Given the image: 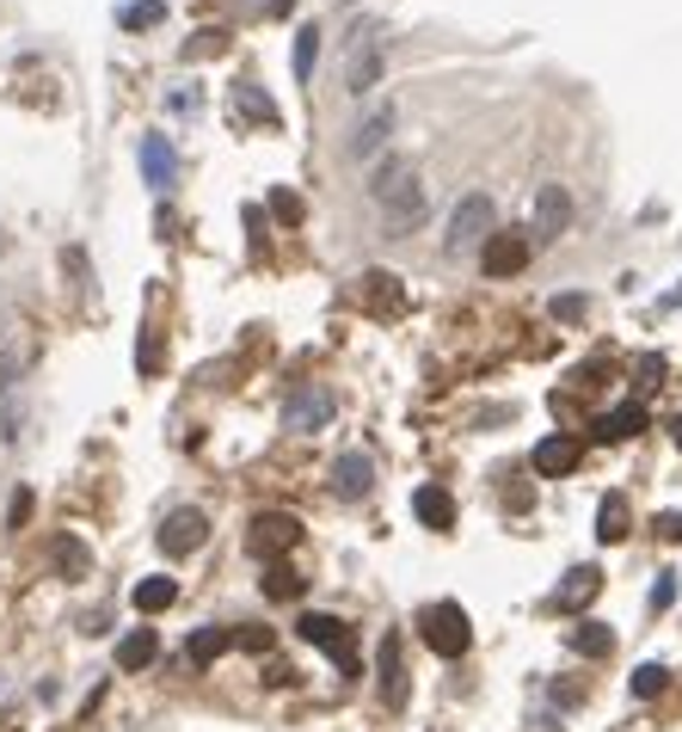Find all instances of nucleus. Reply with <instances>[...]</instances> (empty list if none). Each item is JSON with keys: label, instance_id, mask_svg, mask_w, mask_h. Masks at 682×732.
I'll use <instances>...</instances> for the list:
<instances>
[{"label": "nucleus", "instance_id": "7", "mask_svg": "<svg viewBox=\"0 0 682 732\" xmlns=\"http://www.w3.org/2000/svg\"><path fill=\"white\" fill-rule=\"evenodd\" d=\"M209 542V517L197 511V505H179V511H167V523H160V554H197V548Z\"/></svg>", "mask_w": 682, "mask_h": 732}, {"label": "nucleus", "instance_id": "24", "mask_svg": "<svg viewBox=\"0 0 682 732\" xmlns=\"http://www.w3.org/2000/svg\"><path fill=\"white\" fill-rule=\"evenodd\" d=\"M49 561H56V573H62V578H87L93 554H87V542H80V536H56V548H49Z\"/></svg>", "mask_w": 682, "mask_h": 732}, {"label": "nucleus", "instance_id": "16", "mask_svg": "<svg viewBox=\"0 0 682 732\" xmlns=\"http://www.w3.org/2000/svg\"><path fill=\"white\" fill-rule=\"evenodd\" d=\"M394 136V105H375L370 117L357 124V136H351V155L357 160H370V155H382V142Z\"/></svg>", "mask_w": 682, "mask_h": 732}, {"label": "nucleus", "instance_id": "31", "mask_svg": "<svg viewBox=\"0 0 682 732\" xmlns=\"http://www.w3.org/2000/svg\"><path fill=\"white\" fill-rule=\"evenodd\" d=\"M271 216H277V222H289V228H295V222H302V198H295L289 185H277V191H271Z\"/></svg>", "mask_w": 682, "mask_h": 732}, {"label": "nucleus", "instance_id": "37", "mask_svg": "<svg viewBox=\"0 0 682 732\" xmlns=\"http://www.w3.org/2000/svg\"><path fill=\"white\" fill-rule=\"evenodd\" d=\"M651 530H658V542H682V511H664Z\"/></svg>", "mask_w": 682, "mask_h": 732}, {"label": "nucleus", "instance_id": "34", "mask_svg": "<svg viewBox=\"0 0 682 732\" xmlns=\"http://www.w3.org/2000/svg\"><path fill=\"white\" fill-rule=\"evenodd\" d=\"M160 13H167L160 0H136V7H124V25H129V32H141V25H155Z\"/></svg>", "mask_w": 682, "mask_h": 732}, {"label": "nucleus", "instance_id": "1", "mask_svg": "<svg viewBox=\"0 0 682 732\" xmlns=\"http://www.w3.org/2000/svg\"><path fill=\"white\" fill-rule=\"evenodd\" d=\"M370 198H375L382 228H388L394 240L419 234L424 216H431V198H424V185H419V167H412V160H400V155H388L382 167L370 172Z\"/></svg>", "mask_w": 682, "mask_h": 732}, {"label": "nucleus", "instance_id": "13", "mask_svg": "<svg viewBox=\"0 0 682 732\" xmlns=\"http://www.w3.org/2000/svg\"><path fill=\"white\" fill-rule=\"evenodd\" d=\"M141 179L155 191H167L172 179H179V155H172L167 136H141Z\"/></svg>", "mask_w": 682, "mask_h": 732}, {"label": "nucleus", "instance_id": "25", "mask_svg": "<svg viewBox=\"0 0 682 732\" xmlns=\"http://www.w3.org/2000/svg\"><path fill=\"white\" fill-rule=\"evenodd\" d=\"M566 646L584 653V658H609V653H615V634H609L603 622H578L572 634H566Z\"/></svg>", "mask_w": 682, "mask_h": 732}, {"label": "nucleus", "instance_id": "23", "mask_svg": "<svg viewBox=\"0 0 682 732\" xmlns=\"http://www.w3.org/2000/svg\"><path fill=\"white\" fill-rule=\"evenodd\" d=\"M129 604H136L141 616H160V609L179 604V578H141L136 592H129Z\"/></svg>", "mask_w": 682, "mask_h": 732}, {"label": "nucleus", "instance_id": "35", "mask_svg": "<svg viewBox=\"0 0 682 732\" xmlns=\"http://www.w3.org/2000/svg\"><path fill=\"white\" fill-rule=\"evenodd\" d=\"M0 437H7V443L19 437V394L13 388H0Z\"/></svg>", "mask_w": 682, "mask_h": 732}, {"label": "nucleus", "instance_id": "12", "mask_svg": "<svg viewBox=\"0 0 682 732\" xmlns=\"http://www.w3.org/2000/svg\"><path fill=\"white\" fill-rule=\"evenodd\" d=\"M584 462V443H578L572 431H554L535 443V474H547V481H559V474H572V468Z\"/></svg>", "mask_w": 682, "mask_h": 732}, {"label": "nucleus", "instance_id": "21", "mask_svg": "<svg viewBox=\"0 0 682 732\" xmlns=\"http://www.w3.org/2000/svg\"><path fill=\"white\" fill-rule=\"evenodd\" d=\"M228 646H234V628H197V634L185 640V658L203 671V665H216V658L228 653Z\"/></svg>", "mask_w": 682, "mask_h": 732}, {"label": "nucleus", "instance_id": "20", "mask_svg": "<svg viewBox=\"0 0 682 732\" xmlns=\"http://www.w3.org/2000/svg\"><path fill=\"white\" fill-rule=\"evenodd\" d=\"M596 542H627V493H603V505H596Z\"/></svg>", "mask_w": 682, "mask_h": 732}, {"label": "nucleus", "instance_id": "2", "mask_svg": "<svg viewBox=\"0 0 682 732\" xmlns=\"http://www.w3.org/2000/svg\"><path fill=\"white\" fill-rule=\"evenodd\" d=\"M382 68H388V37H382V25L375 19H363L357 32H351V63H344V93H375V80H382Z\"/></svg>", "mask_w": 682, "mask_h": 732}, {"label": "nucleus", "instance_id": "26", "mask_svg": "<svg viewBox=\"0 0 682 732\" xmlns=\"http://www.w3.org/2000/svg\"><path fill=\"white\" fill-rule=\"evenodd\" d=\"M314 56H320V32L302 25V32H295V80H314Z\"/></svg>", "mask_w": 682, "mask_h": 732}, {"label": "nucleus", "instance_id": "11", "mask_svg": "<svg viewBox=\"0 0 682 732\" xmlns=\"http://www.w3.org/2000/svg\"><path fill=\"white\" fill-rule=\"evenodd\" d=\"M302 542V523L289 511H259L252 517V554H289Z\"/></svg>", "mask_w": 682, "mask_h": 732}, {"label": "nucleus", "instance_id": "18", "mask_svg": "<svg viewBox=\"0 0 682 732\" xmlns=\"http://www.w3.org/2000/svg\"><path fill=\"white\" fill-rule=\"evenodd\" d=\"M596 592H603V566H572L566 585L554 592V609H578V604H590Z\"/></svg>", "mask_w": 682, "mask_h": 732}, {"label": "nucleus", "instance_id": "28", "mask_svg": "<svg viewBox=\"0 0 682 732\" xmlns=\"http://www.w3.org/2000/svg\"><path fill=\"white\" fill-rule=\"evenodd\" d=\"M234 111H247V117H259V124H277V105H271L259 87H240V93H234Z\"/></svg>", "mask_w": 682, "mask_h": 732}, {"label": "nucleus", "instance_id": "32", "mask_svg": "<svg viewBox=\"0 0 682 732\" xmlns=\"http://www.w3.org/2000/svg\"><path fill=\"white\" fill-rule=\"evenodd\" d=\"M634 375H639L634 388H639V394H651V388H658V382H664V358H658V351H646V358H639V370H634Z\"/></svg>", "mask_w": 682, "mask_h": 732}, {"label": "nucleus", "instance_id": "41", "mask_svg": "<svg viewBox=\"0 0 682 732\" xmlns=\"http://www.w3.org/2000/svg\"><path fill=\"white\" fill-rule=\"evenodd\" d=\"M670 437H677V450H682V413H677V419H670Z\"/></svg>", "mask_w": 682, "mask_h": 732}, {"label": "nucleus", "instance_id": "42", "mask_svg": "<svg viewBox=\"0 0 682 732\" xmlns=\"http://www.w3.org/2000/svg\"><path fill=\"white\" fill-rule=\"evenodd\" d=\"M0 252H7V240H0Z\"/></svg>", "mask_w": 682, "mask_h": 732}, {"label": "nucleus", "instance_id": "38", "mask_svg": "<svg viewBox=\"0 0 682 732\" xmlns=\"http://www.w3.org/2000/svg\"><path fill=\"white\" fill-rule=\"evenodd\" d=\"M136 363H141V370H160V339H155V333H148V339H141Z\"/></svg>", "mask_w": 682, "mask_h": 732}, {"label": "nucleus", "instance_id": "15", "mask_svg": "<svg viewBox=\"0 0 682 732\" xmlns=\"http://www.w3.org/2000/svg\"><path fill=\"white\" fill-rule=\"evenodd\" d=\"M160 658V634L155 628H129L124 640H117V671H148Z\"/></svg>", "mask_w": 682, "mask_h": 732}, {"label": "nucleus", "instance_id": "33", "mask_svg": "<svg viewBox=\"0 0 682 732\" xmlns=\"http://www.w3.org/2000/svg\"><path fill=\"white\" fill-rule=\"evenodd\" d=\"M234 646H247V653H271L277 634H271V628H234Z\"/></svg>", "mask_w": 682, "mask_h": 732}, {"label": "nucleus", "instance_id": "5", "mask_svg": "<svg viewBox=\"0 0 682 732\" xmlns=\"http://www.w3.org/2000/svg\"><path fill=\"white\" fill-rule=\"evenodd\" d=\"M332 413H339L332 388H326V382H302V388H295L289 401H283V431L314 437V431H326V425H332Z\"/></svg>", "mask_w": 682, "mask_h": 732}, {"label": "nucleus", "instance_id": "4", "mask_svg": "<svg viewBox=\"0 0 682 732\" xmlns=\"http://www.w3.org/2000/svg\"><path fill=\"white\" fill-rule=\"evenodd\" d=\"M419 634L436 658H462L474 646V628H467V609L462 604H424L419 609Z\"/></svg>", "mask_w": 682, "mask_h": 732}, {"label": "nucleus", "instance_id": "6", "mask_svg": "<svg viewBox=\"0 0 682 732\" xmlns=\"http://www.w3.org/2000/svg\"><path fill=\"white\" fill-rule=\"evenodd\" d=\"M295 634L308 640V646H320V653H332V665H339L344 677H357V646H351V628H344L339 616H320V609H308V616L295 622Z\"/></svg>", "mask_w": 682, "mask_h": 732}, {"label": "nucleus", "instance_id": "10", "mask_svg": "<svg viewBox=\"0 0 682 732\" xmlns=\"http://www.w3.org/2000/svg\"><path fill=\"white\" fill-rule=\"evenodd\" d=\"M528 252H535L528 234H492L480 247V266H486V278H516V271L528 266Z\"/></svg>", "mask_w": 682, "mask_h": 732}, {"label": "nucleus", "instance_id": "19", "mask_svg": "<svg viewBox=\"0 0 682 732\" xmlns=\"http://www.w3.org/2000/svg\"><path fill=\"white\" fill-rule=\"evenodd\" d=\"M639 431H646V406L639 401H627V406H615V413L596 419V437H603V443H621V437H639Z\"/></svg>", "mask_w": 682, "mask_h": 732}, {"label": "nucleus", "instance_id": "8", "mask_svg": "<svg viewBox=\"0 0 682 732\" xmlns=\"http://www.w3.org/2000/svg\"><path fill=\"white\" fill-rule=\"evenodd\" d=\"M326 486H332V499H344V505L370 499V486H375V462H370L363 450H344L339 462L326 468Z\"/></svg>", "mask_w": 682, "mask_h": 732}, {"label": "nucleus", "instance_id": "39", "mask_svg": "<svg viewBox=\"0 0 682 732\" xmlns=\"http://www.w3.org/2000/svg\"><path fill=\"white\" fill-rule=\"evenodd\" d=\"M209 49H221V32H197V44H191L185 56H209Z\"/></svg>", "mask_w": 682, "mask_h": 732}, {"label": "nucleus", "instance_id": "36", "mask_svg": "<svg viewBox=\"0 0 682 732\" xmlns=\"http://www.w3.org/2000/svg\"><path fill=\"white\" fill-rule=\"evenodd\" d=\"M554 320L578 327V320H584V296H554Z\"/></svg>", "mask_w": 682, "mask_h": 732}, {"label": "nucleus", "instance_id": "27", "mask_svg": "<svg viewBox=\"0 0 682 732\" xmlns=\"http://www.w3.org/2000/svg\"><path fill=\"white\" fill-rule=\"evenodd\" d=\"M664 684H670V671L664 665H639L634 677H627V689H634L639 701H651V696H664Z\"/></svg>", "mask_w": 682, "mask_h": 732}, {"label": "nucleus", "instance_id": "9", "mask_svg": "<svg viewBox=\"0 0 682 732\" xmlns=\"http://www.w3.org/2000/svg\"><path fill=\"white\" fill-rule=\"evenodd\" d=\"M566 228H572V191H566V185H542V191H535V234H528V240H535V247H554Z\"/></svg>", "mask_w": 682, "mask_h": 732}, {"label": "nucleus", "instance_id": "22", "mask_svg": "<svg viewBox=\"0 0 682 732\" xmlns=\"http://www.w3.org/2000/svg\"><path fill=\"white\" fill-rule=\"evenodd\" d=\"M363 296H370L375 314H400L406 308V290H400L394 271H370V278H363Z\"/></svg>", "mask_w": 682, "mask_h": 732}, {"label": "nucleus", "instance_id": "29", "mask_svg": "<svg viewBox=\"0 0 682 732\" xmlns=\"http://www.w3.org/2000/svg\"><path fill=\"white\" fill-rule=\"evenodd\" d=\"M264 597H277V604H289V597H302V578H295L289 566H271V573H264Z\"/></svg>", "mask_w": 682, "mask_h": 732}, {"label": "nucleus", "instance_id": "30", "mask_svg": "<svg viewBox=\"0 0 682 732\" xmlns=\"http://www.w3.org/2000/svg\"><path fill=\"white\" fill-rule=\"evenodd\" d=\"M32 486H19L13 499H7V530H25V523H32Z\"/></svg>", "mask_w": 682, "mask_h": 732}, {"label": "nucleus", "instance_id": "40", "mask_svg": "<svg viewBox=\"0 0 682 732\" xmlns=\"http://www.w3.org/2000/svg\"><path fill=\"white\" fill-rule=\"evenodd\" d=\"M670 597H677V585H670V578H658V585H651V609H670Z\"/></svg>", "mask_w": 682, "mask_h": 732}, {"label": "nucleus", "instance_id": "3", "mask_svg": "<svg viewBox=\"0 0 682 732\" xmlns=\"http://www.w3.org/2000/svg\"><path fill=\"white\" fill-rule=\"evenodd\" d=\"M492 198L486 191H474V198L455 203V216H450V234H443V252L450 259H467V252H480L486 240H492Z\"/></svg>", "mask_w": 682, "mask_h": 732}, {"label": "nucleus", "instance_id": "17", "mask_svg": "<svg viewBox=\"0 0 682 732\" xmlns=\"http://www.w3.org/2000/svg\"><path fill=\"white\" fill-rule=\"evenodd\" d=\"M412 511H419L424 530H450L455 523V499H450V486H419L412 493Z\"/></svg>", "mask_w": 682, "mask_h": 732}, {"label": "nucleus", "instance_id": "14", "mask_svg": "<svg viewBox=\"0 0 682 732\" xmlns=\"http://www.w3.org/2000/svg\"><path fill=\"white\" fill-rule=\"evenodd\" d=\"M375 665H382V701H388V708H406V658H400V634L382 640Z\"/></svg>", "mask_w": 682, "mask_h": 732}]
</instances>
